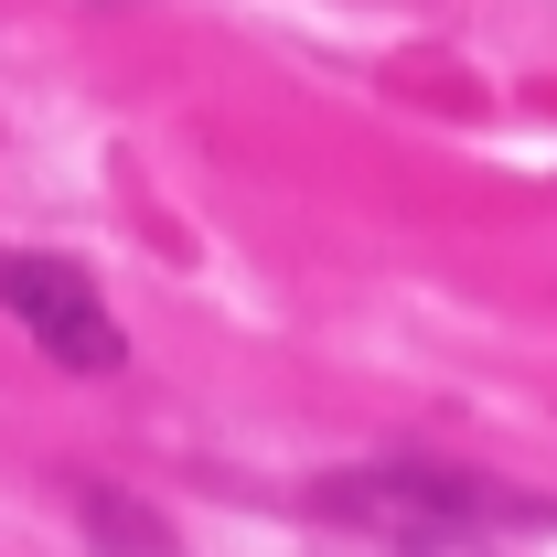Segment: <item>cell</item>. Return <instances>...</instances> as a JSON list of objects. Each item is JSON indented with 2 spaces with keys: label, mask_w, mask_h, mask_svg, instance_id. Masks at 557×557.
I'll return each mask as SVG.
<instances>
[{
  "label": "cell",
  "mask_w": 557,
  "mask_h": 557,
  "mask_svg": "<svg viewBox=\"0 0 557 557\" xmlns=\"http://www.w3.org/2000/svg\"><path fill=\"white\" fill-rule=\"evenodd\" d=\"M322 515H354L375 536H483V525H557V504L536 493H493L461 472H333L311 493Z\"/></svg>",
  "instance_id": "1"
},
{
  "label": "cell",
  "mask_w": 557,
  "mask_h": 557,
  "mask_svg": "<svg viewBox=\"0 0 557 557\" xmlns=\"http://www.w3.org/2000/svg\"><path fill=\"white\" fill-rule=\"evenodd\" d=\"M0 311L54 354L65 375H119V354H129V344H119V322H108V300L86 289V269L33 258V247H0Z\"/></svg>",
  "instance_id": "2"
},
{
  "label": "cell",
  "mask_w": 557,
  "mask_h": 557,
  "mask_svg": "<svg viewBox=\"0 0 557 557\" xmlns=\"http://www.w3.org/2000/svg\"><path fill=\"white\" fill-rule=\"evenodd\" d=\"M75 525H86V547H97V557H183V536H172L139 493H119V483H86V493H75Z\"/></svg>",
  "instance_id": "3"
},
{
  "label": "cell",
  "mask_w": 557,
  "mask_h": 557,
  "mask_svg": "<svg viewBox=\"0 0 557 557\" xmlns=\"http://www.w3.org/2000/svg\"><path fill=\"white\" fill-rule=\"evenodd\" d=\"M408 557H483L472 536H408Z\"/></svg>",
  "instance_id": "4"
}]
</instances>
